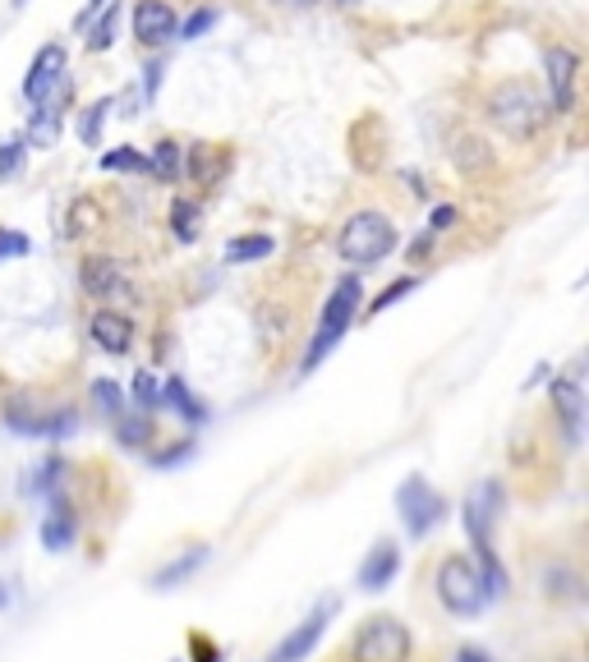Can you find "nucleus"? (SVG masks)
<instances>
[{"mask_svg":"<svg viewBox=\"0 0 589 662\" xmlns=\"http://www.w3.org/2000/svg\"><path fill=\"white\" fill-rule=\"evenodd\" d=\"M92 405H98L106 419H120L125 415V391H120L111 377H98V383H92Z\"/></svg>","mask_w":589,"mask_h":662,"instance_id":"24","label":"nucleus"},{"mask_svg":"<svg viewBox=\"0 0 589 662\" xmlns=\"http://www.w3.org/2000/svg\"><path fill=\"white\" fill-rule=\"evenodd\" d=\"M544 65H548V92H552L548 111L571 115V106H576V74H580V55H576V51H567V47H552V51L544 55Z\"/></svg>","mask_w":589,"mask_h":662,"instance_id":"9","label":"nucleus"},{"mask_svg":"<svg viewBox=\"0 0 589 662\" xmlns=\"http://www.w3.org/2000/svg\"><path fill=\"white\" fill-rule=\"evenodd\" d=\"M190 653H194V662H222L216 644H212V640H203V635H194V640H190Z\"/></svg>","mask_w":589,"mask_h":662,"instance_id":"39","label":"nucleus"},{"mask_svg":"<svg viewBox=\"0 0 589 662\" xmlns=\"http://www.w3.org/2000/svg\"><path fill=\"white\" fill-rule=\"evenodd\" d=\"M346 658L351 662H410V630L396 617H374L355 630Z\"/></svg>","mask_w":589,"mask_h":662,"instance_id":"5","label":"nucleus"},{"mask_svg":"<svg viewBox=\"0 0 589 662\" xmlns=\"http://www.w3.org/2000/svg\"><path fill=\"white\" fill-rule=\"evenodd\" d=\"M98 10H106V0H88V14H98ZM83 14V19H88Z\"/></svg>","mask_w":589,"mask_h":662,"instance_id":"41","label":"nucleus"},{"mask_svg":"<svg viewBox=\"0 0 589 662\" xmlns=\"http://www.w3.org/2000/svg\"><path fill=\"white\" fill-rule=\"evenodd\" d=\"M14 6H23V0H14Z\"/></svg>","mask_w":589,"mask_h":662,"instance_id":"43","label":"nucleus"},{"mask_svg":"<svg viewBox=\"0 0 589 662\" xmlns=\"http://www.w3.org/2000/svg\"><path fill=\"white\" fill-rule=\"evenodd\" d=\"M272 248H276L272 235H258V231H254V235H235V240L226 244V258H231V263H258V258L272 254Z\"/></svg>","mask_w":589,"mask_h":662,"instance_id":"22","label":"nucleus"},{"mask_svg":"<svg viewBox=\"0 0 589 662\" xmlns=\"http://www.w3.org/2000/svg\"><path fill=\"white\" fill-rule=\"evenodd\" d=\"M102 171H148V156L134 147H115V152H102Z\"/></svg>","mask_w":589,"mask_h":662,"instance_id":"29","label":"nucleus"},{"mask_svg":"<svg viewBox=\"0 0 589 662\" xmlns=\"http://www.w3.org/2000/svg\"><path fill=\"white\" fill-rule=\"evenodd\" d=\"M92 226H98V207H92V203L70 207V235H88Z\"/></svg>","mask_w":589,"mask_h":662,"instance_id":"32","label":"nucleus"},{"mask_svg":"<svg viewBox=\"0 0 589 662\" xmlns=\"http://www.w3.org/2000/svg\"><path fill=\"white\" fill-rule=\"evenodd\" d=\"M120 441L130 451H143L152 441V415H120Z\"/></svg>","mask_w":589,"mask_h":662,"instance_id":"26","label":"nucleus"},{"mask_svg":"<svg viewBox=\"0 0 589 662\" xmlns=\"http://www.w3.org/2000/svg\"><path fill=\"white\" fill-rule=\"evenodd\" d=\"M162 405H171L175 415H184L190 424H203L207 419V409H203V400L184 387V377H166V387H162Z\"/></svg>","mask_w":589,"mask_h":662,"instance_id":"20","label":"nucleus"},{"mask_svg":"<svg viewBox=\"0 0 589 662\" xmlns=\"http://www.w3.org/2000/svg\"><path fill=\"white\" fill-rule=\"evenodd\" d=\"M194 456V441H175L171 451H162V456H152V465H162V469H171V465H180V460H190Z\"/></svg>","mask_w":589,"mask_h":662,"instance_id":"36","label":"nucleus"},{"mask_svg":"<svg viewBox=\"0 0 589 662\" xmlns=\"http://www.w3.org/2000/svg\"><path fill=\"white\" fill-rule=\"evenodd\" d=\"M88 332H92V340H98V350H106V355H130L134 350V323L115 308H102Z\"/></svg>","mask_w":589,"mask_h":662,"instance_id":"15","label":"nucleus"},{"mask_svg":"<svg viewBox=\"0 0 589 662\" xmlns=\"http://www.w3.org/2000/svg\"><path fill=\"white\" fill-rule=\"evenodd\" d=\"M396 507H400V520H406V533H410V539H424L433 524H443V516H447V497L433 488L424 475H410L406 483L396 488Z\"/></svg>","mask_w":589,"mask_h":662,"instance_id":"6","label":"nucleus"},{"mask_svg":"<svg viewBox=\"0 0 589 662\" xmlns=\"http://www.w3.org/2000/svg\"><path fill=\"white\" fill-rule=\"evenodd\" d=\"M216 162H222V152H216L212 143H194L190 152H184V171H190V180H194V184H212Z\"/></svg>","mask_w":589,"mask_h":662,"instance_id":"21","label":"nucleus"},{"mask_svg":"<svg viewBox=\"0 0 589 662\" xmlns=\"http://www.w3.org/2000/svg\"><path fill=\"white\" fill-rule=\"evenodd\" d=\"M552 409L562 419V432H567V447H580L585 437V391L576 377H557L552 383Z\"/></svg>","mask_w":589,"mask_h":662,"instance_id":"13","label":"nucleus"},{"mask_svg":"<svg viewBox=\"0 0 589 662\" xmlns=\"http://www.w3.org/2000/svg\"><path fill=\"white\" fill-rule=\"evenodd\" d=\"M359 299H364V281L359 276H341L332 299H327V308H323V323H318L314 340H308V350H304V373H314L341 345V336L351 332V318L359 313Z\"/></svg>","mask_w":589,"mask_h":662,"instance_id":"2","label":"nucleus"},{"mask_svg":"<svg viewBox=\"0 0 589 662\" xmlns=\"http://www.w3.org/2000/svg\"><path fill=\"white\" fill-rule=\"evenodd\" d=\"M60 79H65V51H60V47L51 42V47H42V51H38V60H33V65H28L23 98L42 106V102H47V92H51Z\"/></svg>","mask_w":589,"mask_h":662,"instance_id":"14","label":"nucleus"},{"mask_svg":"<svg viewBox=\"0 0 589 662\" xmlns=\"http://www.w3.org/2000/svg\"><path fill=\"white\" fill-rule=\"evenodd\" d=\"M438 603L451 617H479L488 608V593L479 580V566L470 557H447L438 566Z\"/></svg>","mask_w":589,"mask_h":662,"instance_id":"4","label":"nucleus"},{"mask_svg":"<svg viewBox=\"0 0 589 662\" xmlns=\"http://www.w3.org/2000/svg\"><path fill=\"white\" fill-rule=\"evenodd\" d=\"M23 166V143L10 139V143H0V180H14Z\"/></svg>","mask_w":589,"mask_h":662,"instance_id":"31","label":"nucleus"},{"mask_svg":"<svg viewBox=\"0 0 589 662\" xmlns=\"http://www.w3.org/2000/svg\"><path fill=\"white\" fill-rule=\"evenodd\" d=\"M6 424L23 437H60L74 428V415L70 409H60V415H47L42 405H28V400H10L6 405Z\"/></svg>","mask_w":589,"mask_h":662,"instance_id":"11","label":"nucleus"},{"mask_svg":"<svg viewBox=\"0 0 589 662\" xmlns=\"http://www.w3.org/2000/svg\"><path fill=\"white\" fill-rule=\"evenodd\" d=\"M207 561V543H194L190 552H180L175 561H166L162 566V571L158 576H152V589H175V584H184V580H190V576H199V566Z\"/></svg>","mask_w":589,"mask_h":662,"instance_id":"18","label":"nucleus"},{"mask_svg":"<svg viewBox=\"0 0 589 662\" xmlns=\"http://www.w3.org/2000/svg\"><path fill=\"white\" fill-rule=\"evenodd\" d=\"M548 115H552L548 102L539 98L530 83H502V88L488 98V120L498 124L507 139H516V143L535 139L544 124H548Z\"/></svg>","mask_w":589,"mask_h":662,"instance_id":"1","label":"nucleus"},{"mask_svg":"<svg viewBox=\"0 0 589 662\" xmlns=\"http://www.w3.org/2000/svg\"><path fill=\"white\" fill-rule=\"evenodd\" d=\"M415 286H419V276H400V281H392V286H387V291H383L374 304H368V313H383V308H392L396 299H406Z\"/></svg>","mask_w":589,"mask_h":662,"instance_id":"30","label":"nucleus"},{"mask_svg":"<svg viewBox=\"0 0 589 662\" xmlns=\"http://www.w3.org/2000/svg\"><path fill=\"white\" fill-rule=\"evenodd\" d=\"M212 23H216V14H212V10H199V14H194L190 23H184V28H175V33H184V42H194L199 33H207Z\"/></svg>","mask_w":589,"mask_h":662,"instance_id":"35","label":"nucleus"},{"mask_svg":"<svg viewBox=\"0 0 589 662\" xmlns=\"http://www.w3.org/2000/svg\"><path fill=\"white\" fill-rule=\"evenodd\" d=\"M102 115H111V102H98L83 120V143H98V130H102Z\"/></svg>","mask_w":589,"mask_h":662,"instance_id":"34","label":"nucleus"},{"mask_svg":"<svg viewBox=\"0 0 589 662\" xmlns=\"http://www.w3.org/2000/svg\"><path fill=\"white\" fill-rule=\"evenodd\" d=\"M456 662H488V653H479V649H460Z\"/></svg>","mask_w":589,"mask_h":662,"instance_id":"40","label":"nucleus"},{"mask_svg":"<svg viewBox=\"0 0 589 662\" xmlns=\"http://www.w3.org/2000/svg\"><path fill=\"white\" fill-rule=\"evenodd\" d=\"M148 175H158L162 184H175L184 175V147L175 139H162L148 156Z\"/></svg>","mask_w":589,"mask_h":662,"instance_id":"19","label":"nucleus"},{"mask_svg":"<svg viewBox=\"0 0 589 662\" xmlns=\"http://www.w3.org/2000/svg\"><path fill=\"white\" fill-rule=\"evenodd\" d=\"M134 405H139V415H152V409H162V383L152 377L148 368L134 373Z\"/></svg>","mask_w":589,"mask_h":662,"instance_id":"25","label":"nucleus"},{"mask_svg":"<svg viewBox=\"0 0 589 662\" xmlns=\"http://www.w3.org/2000/svg\"><path fill=\"white\" fill-rule=\"evenodd\" d=\"M276 6H318V0H276Z\"/></svg>","mask_w":589,"mask_h":662,"instance_id":"42","label":"nucleus"},{"mask_svg":"<svg viewBox=\"0 0 589 662\" xmlns=\"http://www.w3.org/2000/svg\"><path fill=\"white\" fill-rule=\"evenodd\" d=\"M79 286H83V295L111 304V299H125V295H130V276L120 272L115 258H106V254H88L83 267H79Z\"/></svg>","mask_w":589,"mask_h":662,"instance_id":"8","label":"nucleus"},{"mask_svg":"<svg viewBox=\"0 0 589 662\" xmlns=\"http://www.w3.org/2000/svg\"><path fill=\"white\" fill-rule=\"evenodd\" d=\"M460 221V212L456 207H433V216H428V235H438V231H451Z\"/></svg>","mask_w":589,"mask_h":662,"instance_id":"37","label":"nucleus"},{"mask_svg":"<svg viewBox=\"0 0 589 662\" xmlns=\"http://www.w3.org/2000/svg\"><path fill=\"white\" fill-rule=\"evenodd\" d=\"M488 162H492V156H488V143H484V139H475V134H456V166H460L465 175L484 171Z\"/></svg>","mask_w":589,"mask_h":662,"instance_id":"23","label":"nucleus"},{"mask_svg":"<svg viewBox=\"0 0 589 662\" xmlns=\"http://www.w3.org/2000/svg\"><path fill=\"white\" fill-rule=\"evenodd\" d=\"M23 254H28V235L0 231V258H23Z\"/></svg>","mask_w":589,"mask_h":662,"instance_id":"33","label":"nucleus"},{"mask_svg":"<svg viewBox=\"0 0 589 662\" xmlns=\"http://www.w3.org/2000/svg\"><path fill=\"white\" fill-rule=\"evenodd\" d=\"M171 231H175L184 244H190V240L199 235V203H184V198H180V203L171 207Z\"/></svg>","mask_w":589,"mask_h":662,"instance_id":"28","label":"nucleus"},{"mask_svg":"<svg viewBox=\"0 0 589 662\" xmlns=\"http://www.w3.org/2000/svg\"><path fill=\"white\" fill-rule=\"evenodd\" d=\"M502 511V483H479L470 497H465V529H470L475 548H488L492 543V520Z\"/></svg>","mask_w":589,"mask_h":662,"instance_id":"10","label":"nucleus"},{"mask_svg":"<svg viewBox=\"0 0 589 662\" xmlns=\"http://www.w3.org/2000/svg\"><path fill=\"white\" fill-rule=\"evenodd\" d=\"M74 533H79V520H74V511H70V501L55 497V501H51V516L42 520V543H47L51 552H65V548L74 543Z\"/></svg>","mask_w":589,"mask_h":662,"instance_id":"17","label":"nucleus"},{"mask_svg":"<svg viewBox=\"0 0 589 662\" xmlns=\"http://www.w3.org/2000/svg\"><path fill=\"white\" fill-rule=\"evenodd\" d=\"M102 19L92 23V38H88V51H106L115 42V19H120V6L111 0V10H98Z\"/></svg>","mask_w":589,"mask_h":662,"instance_id":"27","label":"nucleus"},{"mask_svg":"<svg viewBox=\"0 0 589 662\" xmlns=\"http://www.w3.org/2000/svg\"><path fill=\"white\" fill-rule=\"evenodd\" d=\"M175 28H180V19L166 0H139L134 6V38L143 47H166L175 38Z\"/></svg>","mask_w":589,"mask_h":662,"instance_id":"12","label":"nucleus"},{"mask_svg":"<svg viewBox=\"0 0 589 662\" xmlns=\"http://www.w3.org/2000/svg\"><path fill=\"white\" fill-rule=\"evenodd\" d=\"M392 248H396V226L387 221V212H374V207L355 212L346 226H341V235H336V254L346 263H355V267L383 263Z\"/></svg>","mask_w":589,"mask_h":662,"instance_id":"3","label":"nucleus"},{"mask_svg":"<svg viewBox=\"0 0 589 662\" xmlns=\"http://www.w3.org/2000/svg\"><path fill=\"white\" fill-rule=\"evenodd\" d=\"M336 617V598H323V603L314 608V612H308L295 630H291V635L282 640V644H276L272 649V658L267 662H304L308 653H314V644L323 640V630H327V621Z\"/></svg>","mask_w":589,"mask_h":662,"instance_id":"7","label":"nucleus"},{"mask_svg":"<svg viewBox=\"0 0 589 662\" xmlns=\"http://www.w3.org/2000/svg\"><path fill=\"white\" fill-rule=\"evenodd\" d=\"M396 566H400V552H396V543L392 539H383L374 552L364 557V566H359V589L364 593H378V589H387L392 584V576H396Z\"/></svg>","mask_w":589,"mask_h":662,"instance_id":"16","label":"nucleus"},{"mask_svg":"<svg viewBox=\"0 0 589 662\" xmlns=\"http://www.w3.org/2000/svg\"><path fill=\"white\" fill-rule=\"evenodd\" d=\"M55 475H65V460H47V465H42V475H38V483H33V488H38V492H51V488L60 483Z\"/></svg>","mask_w":589,"mask_h":662,"instance_id":"38","label":"nucleus"}]
</instances>
